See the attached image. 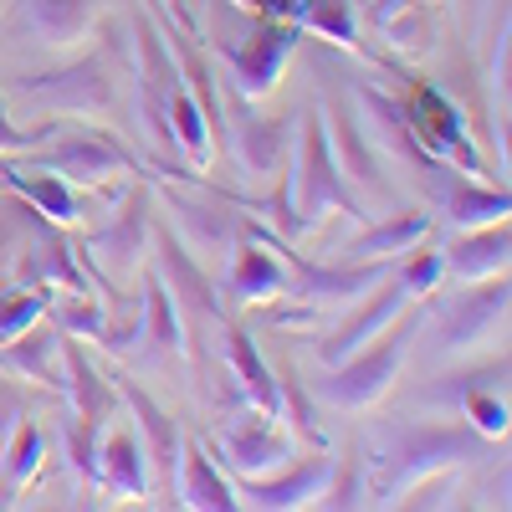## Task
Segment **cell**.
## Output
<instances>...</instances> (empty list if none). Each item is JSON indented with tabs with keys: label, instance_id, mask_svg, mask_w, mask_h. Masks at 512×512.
<instances>
[{
	"label": "cell",
	"instance_id": "cell-1",
	"mask_svg": "<svg viewBox=\"0 0 512 512\" xmlns=\"http://www.w3.org/2000/svg\"><path fill=\"white\" fill-rule=\"evenodd\" d=\"M466 461H497V441L472 431L461 415H441V420L390 415L374 431L364 497H374L379 507H400V497L410 487L431 482L441 472H461Z\"/></svg>",
	"mask_w": 512,
	"mask_h": 512
},
{
	"label": "cell",
	"instance_id": "cell-2",
	"mask_svg": "<svg viewBox=\"0 0 512 512\" xmlns=\"http://www.w3.org/2000/svg\"><path fill=\"white\" fill-rule=\"evenodd\" d=\"M134 77V57L123 52V31L108 26V36L88 57H77L57 72L21 77V93L31 113H72V118H113L123 103V82Z\"/></svg>",
	"mask_w": 512,
	"mask_h": 512
},
{
	"label": "cell",
	"instance_id": "cell-3",
	"mask_svg": "<svg viewBox=\"0 0 512 512\" xmlns=\"http://www.w3.org/2000/svg\"><path fill=\"white\" fill-rule=\"evenodd\" d=\"M420 328H425L420 308H405L379 338H369L359 354H349L344 364H328L323 379H308V395L328 410H369V405H379L400 384V369L410 359V344L420 338Z\"/></svg>",
	"mask_w": 512,
	"mask_h": 512
},
{
	"label": "cell",
	"instance_id": "cell-4",
	"mask_svg": "<svg viewBox=\"0 0 512 512\" xmlns=\"http://www.w3.org/2000/svg\"><path fill=\"white\" fill-rule=\"evenodd\" d=\"M333 210L344 221H359V226L369 221L359 195L349 190V180L338 175V164L328 154L318 113H308L303 118V139H297V159H292V205H287V216H282V231L287 236H308V231H318L333 216Z\"/></svg>",
	"mask_w": 512,
	"mask_h": 512
},
{
	"label": "cell",
	"instance_id": "cell-5",
	"mask_svg": "<svg viewBox=\"0 0 512 512\" xmlns=\"http://www.w3.org/2000/svg\"><path fill=\"white\" fill-rule=\"evenodd\" d=\"M149 256H154V272H159V282L169 292V303H175V313H180L185 359L205 364V333L226 323V308L216 297V277H210L200 256H190L185 241L169 226H159V221L149 231Z\"/></svg>",
	"mask_w": 512,
	"mask_h": 512
},
{
	"label": "cell",
	"instance_id": "cell-6",
	"mask_svg": "<svg viewBox=\"0 0 512 512\" xmlns=\"http://www.w3.org/2000/svg\"><path fill=\"white\" fill-rule=\"evenodd\" d=\"M149 231H154V200H149V185H134V190H123L113 216L103 226H93V236L77 241L82 267L93 272V282L103 292H118V287H128L144 272Z\"/></svg>",
	"mask_w": 512,
	"mask_h": 512
},
{
	"label": "cell",
	"instance_id": "cell-7",
	"mask_svg": "<svg viewBox=\"0 0 512 512\" xmlns=\"http://www.w3.org/2000/svg\"><path fill=\"white\" fill-rule=\"evenodd\" d=\"M472 292H456L436 313L431 333H425V354L431 359H466L497 338H507V277L466 282Z\"/></svg>",
	"mask_w": 512,
	"mask_h": 512
},
{
	"label": "cell",
	"instance_id": "cell-8",
	"mask_svg": "<svg viewBox=\"0 0 512 512\" xmlns=\"http://www.w3.org/2000/svg\"><path fill=\"white\" fill-rule=\"evenodd\" d=\"M62 139H47L36 144L31 154V169H47V175L67 180V185H108L113 175H128L134 169V154H128L113 134H103V128H57Z\"/></svg>",
	"mask_w": 512,
	"mask_h": 512
},
{
	"label": "cell",
	"instance_id": "cell-9",
	"mask_svg": "<svg viewBox=\"0 0 512 512\" xmlns=\"http://www.w3.org/2000/svg\"><path fill=\"white\" fill-rule=\"evenodd\" d=\"M221 52H226L231 72H236V93L256 103V98H267L282 82V72H287V62L297 52V21H277V16L246 21V31L231 36Z\"/></svg>",
	"mask_w": 512,
	"mask_h": 512
},
{
	"label": "cell",
	"instance_id": "cell-10",
	"mask_svg": "<svg viewBox=\"0 0 512 512\" xmlns=\"http://www.w3.org/2000/svg\"><path fill=\"white\" fill-rule=\"evenodd\" d=\"M216 451L236 477H272L287 461H297V441L277 431V420L241 405V415H226L216 431Z\"/></svg>",
	"mask_w": 512,
	"mask_h": 512
},
{
	"label": "cell",
	"instance_id": "cell-11",
	"mask_svg": "<svg viewBox=\"0 0 512 512\" xmlns=\"http://www.w3.org/2000/svg\"><path fill=\"white\" fill-rule=\"evenodd\" d=\"M410 303H415L410 287L390 272L379 287H369V292L359 297V303H349L354 313L338 318V323H333V333H323L318 344H313V354H318L323 364H344L349 354H359V349L369 344V338H379L384 328H390V323H395Z\"/></svg>",
	"mask_w": 512,
	"mask_h": 512
},
{
	"label": "cell",
	"instance_id": "cell-12",
	"mask_svg": "<svg viewBox=\"0 0 512 512\" xmlns=\"http://www.w3.org/2000/svg\"><path fill=\"white\" fill-rule=\"evenodd\" d=\"M400 113H405V123H410L415 144L431 154V159H441V164H466V175H482V159L466 149V123H461V113H456V103H451L446 93L425 88V82H410Z\"/></svg>",
	"mask_w": 512,
	"mask_h": 512
},
{
	"label": "cell",
	"instance_id": "cell-13",
	"mask_svg": "<svg viewBox=\"0 0 512 512\" xmlns=\"http://www.w3.org/2000/svg\"><path fill=\"white\" fill-rule=\"evenodd\" d=\"M313 113H318V123H323L328 154H333V164H338V175L349 180V190H369V195L379 190V195H390V185H384V159L374 154V144H369V134L359 128V118L349 113V103L328 88V93H318Z\"/></svg>",
	"mask_w": 512,
	"mask_h": 512
},
{
	"label": "cell",
	"instance_id": "cell-14",
	"mask_svg": "<svg viewBox=\"0 0 512 512\" xmlns=\"http://www.w3.org/2000/svg\"><path fill=\"white\" fill-rule=\"evenodd\" d=\"M282 287H287L282 251H272L262 226H241V241L221 262V297H231L236 308H256V303L282 297Z\"/></svg>",
	"mask_w": 512,
	"mask_h": 512
},
{
	"label": "cell",
	"instance_id": "cell-15",
	"mask_svg": "<svg viewBox=\"0 0 512 512\" xmlns=\"http://www.w3.org/2000/svg\"><path fill=\"white\" fill-rule=\"evenodd\" d=\"M169 200V231H175L180 241H185V251L190 256H200V262H226L231 256V246L241 241V216L226 205V200H216V195H185V190H169L164 195Z\"/></svg>",
	"mask_w": 512,
	"mask_h": 512
},
{
	"label": "cell",
	"instance_id": "cell-16",
	"mask_svg": "<svg viewBox=\"0 0 512 512\" xmlns=\"http://www.w3.org/2000/svg\"><path fill=\"white\" fill-rule=\"evenodd\" d=\"M328 477H333V456H308V461H287L282 472H272V477H241V507H262V512H287V507H313L318 497H323V487H328Z\"/></svg>",
	"mask_w": 512,
	"mask_h": 512
},
{
	"label": "cell",
	"instance_id": "cell-17",
	"mask_svg": "<svg viewBox=\"0 0 512 512\" xmlns=\"http://www.w3.org/2000/svg\"><path fill=\"white\" fill-rule=\"evenodd\" d=\"M425 185H431V190L441 195V216H446L456 231H472V226L507 221V210H512L507 185H502V190L477 185L472 175H461V169H451V164H436L431 175H425Z\"/></svg>",
	"mask_w": 512,
	"mask_h": 512
},
{
	"label": "cell",
	"instance_id": "cell-18",
	"mask_svg": "<svg viewBox=\"0 0 512 512\" xmlns=\"http://www.w3.org/2000/svg\"><path fill=\"white\" fill-rule=\"evenodd\" d=\"M118 395L128 400V410H134V420H139V441H144V451H149V472H159V482L169 487V497H175V477H180V446H185V431L175 425V415H169L144 384H134V379H123L118 384Z\"/></svg>",
	"mask_w": 512,
	"mask_h": 512
},
{
	"label": "cell",
	"instance_id": "cell-19",
	"mask_svg": "<svg viewBox=\"0 0 512 512\" xmlns=\"http://www.w3.org/2000/svg\"><path fill=\"white\" fill-rule=\"evenodd\" d=\"M62 395H67V410L93 425V431H108L113 420V405H118V390L103 379V369L93 364V354L77 344V338L62 333Z\"/></svg>",
	"mask_w": 512,
	"mask_h": 512
},
{
	"label": "cell",
	"instance_id": "cell-20",
	"mask_svg": "<svg viewBox=\"0 0 512 512\" xmlns=\"http://www.w3.org/2000/svg\"><path fill=\"white\" fill-rule=\"evenodd\" d=\"M103 0H21V26L52 52H77L98 31Z\"/></svg>",
	"mask_w": 512,
	"mask_h": 512
},
{
	"label": "cell",
	"instance_id": "cell-21",
	"mask_svg": "<svg viewBox=\"0 0 512 512\" xmlns=\"http://www.w3.org/2000/svg\"><path fill=\"white\" fill-rule=\"evenodd\" d=\"M507 251H512V231H507V221L456 231V236L446 241V251H441V272H451L456 282L507 277Z\"/></svg>",
	"mask_w": 512,
	"mask_h": 512
},
{
	"label": "cell",
	"instance_id": "cell-22",
	"mask_svg": "<svg viewBox=\"0 0 512 512\" xmlns=\"http://www.w3.org/2000/svg\"><path fill=\"white\" fill-rule=\"evenodd\" d=\"M292 123L297 118H256V113L236 118L226 144H231V154L241 164V175H251V180L277 175V169L287 164V154H292Z\"/></svg>",
	"mask_w": 512,
	"mask_h": 512
},
{
	"label": "cell",
	"instance_id": "cell-23",
	"mask_svg": "<svg viewBox=\"0 0 512 512\" xmlns=\"http://www.w3.org/2000/svg\"><path fill=\"white\" fill-rule=\"evenodd\" d=\"M0 369L31 384H47V390H62V328L31 323L11 344H0Z\"/></svg>",
	"mask_w": 512,
	"mask_h": 512
},
{
	"label": "cell",
	"instance_id": "cell-24",
	"mask_svg": "<svg viewBox=\"0 0 512 512\" xmlns=\"http://www.w3.org/2000/svg\"><path fill=\"white\" fill-rule=\"evenodd\" d=\"M221 333H226V364H231V374H236V395L251 405V410H262V415H272L277 420V374H272V364L262 359V349H256V338L241 328V323H221Z\"/></svg>",
	"mask_w": 512,
	"mask_h": 512
},
{
	"label": "cell",
	"instance_id": "cell-25",
	"mask_svg": "<svg viewBox=\"0 0 512 512\" xmlns=\"http://www.w3.org/2000/svg\"><path fill=\"white\" fill-rule=\"evenodd\" d=\"M98 487L108 497H149V451L139 431H108L98 441Z\"/></svg>",
	"mask_w": 512,
	"mask_h": 512
},
{
	"label": "cell",
	"instance_id": "cell-26",
	"mask_svg": "<svg viewBox=\"0 0 512 512\" xmlns=\"http://www.w3.org/2000/svg\"><path fill=\"white\" fill-rule=\"evenodd\" d=\"M175 492H180V507H190V512H236V507H241L236 487L216 472L210 451H205L200 441H190V436H185V446H180Z\"/></svg>",
	"mask_w": 512,
	"mask_h": 512
},
{
	"label": "cell",
	"instance_id": "cell-27",
	"mask_svg": "<svg viewBox=\"0 0 512 512\" xmlns=\"http://www.w3.org/2000/svg\"><path fill=\"white\" fill-rule=\"evenodd\" d=\"M425 236H431V216H425V210H405V216L379 221V226L364 221V231L344 251H333V262H395V256H405Z\"/></svg>",
	"mask_w": 512,
	"mask_h": 512
},
{
	"label": "cell",
	"instance_id": "cell-28",
	"mask_svg": "<svg viewBox=\"0 0 512 512\" xmlns=\"http://www.w3.org/2000/svg\"><path fill=\"white\" fill-rule=\"evenodd\" d=\"M139 292H144V323H139L144 359H185L180 313H175V303H169V292H164V282H159L154 267L139 272Z\"/></svg>",
	"mask_w": 512,
	"mask_h": 512
},
{
	"label": "cell",
	"instance_id": "cell-29",
	"mask_svg": "<svg viewBox=\"0 0 512 512\" xmlns=\"http://www.w3.org/2000/svg\"><path fill=\"white\" fill-rule=\"evenodd\" d=\"M477 390H507V359H487L477 369H451L441 379H425L420 390H415V405L420 410H431V415H461L466 395H477Z\"/></svg>",
	"mask_w": 512,
	"mask_h": 512
},
{
	"label": "cell",
	"instance_id": "cell-30",
	"mask_svg": "<svg viewBox=\"0 0 512 512\" xmlns=\"http://www.w3.org/2000/svg\"><path fill=\"white\" fill-rule=\"evenodd\" d=\"M6 185L11 195H21L31 210H41L47 221H57V226H72L82 210H77V190L67 185V180H57V175H47V169H6Z\"/></svg>",
	"mask_w": 512,
	"mask_h": 512
},
{
	"label": "cell",
	"instance_id": "cell-31",
	"mask_svg": "<svg viewBox=\"0 0 512 512\" xmlns=\"http://www.w3.org/2000/svg\"><path fill=\"white\" fill-rule=\"evenodd\" d=\"M164 118H169V139H175V149L190 159V169H205L210 164V123H205V113H200V103L185 82L169 93Z\"/></svg>",
	"mask_w": 512,
	"mask_h": 512
},
{
	"label": "cell",
	"instance_id": "cell-32",
	"mask_svg": "<svg viewBox=\"0 0 512 512\" xmlns=\"http://www.w3.org/2000/svg\"><path fill=\"white\" fill-rule=\"evenodd\" d=\"M41 461H47V436H41V425L21 420L16 441L6 446V456H0V507H11L21 497V487L41 472Z\"/></svg>",
	"mask_w": 512,
	"mask_h": 512
},
{
	"label": "cell",
	"instance_id": "cell-33",
	"mask_svg": "<svg viewBox=\"0 0 512 512\" xmlns=\"http://www.w3.org/2000/svg\"><path fill=\"white\" fill-rule=\"evenodd\" d=\"M52 308V287H41V282H16L11 277L0 282V344H11L16 333H26L31 323H41Z\"/></svg>",
	"mask_w": 512,
	"mask_h": 512
},
{
	"label": "cell",
	"instance_id": "cell-34",
	"mask_svg": "<svg viewBox=\"0 0 512 512\" xmlns=\"http://www.w3.org/2000/svg\"><path fill=\"white\" fill-rule=\"evenodd\" d=\"M277 420L287 425V436L292 441H308V446H328V436H323V425H318V415H313V395H308V384H297V374L292 369H282L277 374Z\"/></svg>",
	"mask_w": 512,
	"mask_h": 512
},
{
	"label": "cell",
	"instance_id": "cell-35",
	"mask_svg": "<svg viewBox=\"0 0 512 512\" xmlns=\"http://www.w3.org/2000/svg\"><path fill=\"white\" fill-rule=\"evenodd\" d=\"M292 21L318 31L323 41H338L344 52L359 47V31H354V6L349 0H292Z\"/></svg>",
	"mask_w": 512,
	"mask_h": 512
},
{
	"label": "cell",
	"instance_id": "cell-36",
	"mask_svg": "<svg viewBox=\"0 0 512 512\" xmlns=\"http://www.w3.org/2000/svg\"><path fill=\"white\" fill-rule=\"evenodd\" d=\"M379 36L390 41V47H400V52H431V41H436V31H431V6H425V0H415V6L384 16V21H379Z\"/></svg>",
	"mask_w": 512,
	"mask_h": 512
},
{
	"label": "cell",
	"instance_id": "cell-37",
	"mask_svg": "<svg viewBox=\"0 0 512 512\" xmlns=\"http://www.w3.org/2000/svg\"><path fill=\"white\" fill-rule=\"evenodd\" d=\"M98 441H103V431H93L72 410H62V446H67V466L77 482H98Z\"/></svg>",
	"mask_w": 512,
	"mask_h": 512
},
{
	"label": "cell",
	"instance_id": "cell-38",
	"mask_svg": "<svg viewBox=\"0 0 512 512\" xmlns=\"http://www.w3.org/2000/svg\"><path fill=\"white\" fill-rule=\"evenodd\" d=\"M52 323H57L67 338H98L103 323H108L103 297H93V292H67L62 303L52 308Z\"/></svg>",
	"mask_w": 512,
	"mask_h": 512
},
{
	"label": "cell",
	"instance_id": "cell-39",
	"mask_svg": "<svg viewBox=\"0 0 512 512\" xmlns=\"http://www.w3.org/2000/svg\"><path fill=\"white\" fill-rule=\"evenodd\" d=\"M461 420L472 425V431H482L487 441H502L507 436V390H477V395H466Z\"/></svg>",
	"mask_w": 512,
	"mask_h": 512
},
{
	"label": "cell",
	"instance_id": "cell-40",
	"mask_svg": "<svg viewBox=\"0 0 512 512\" xmlns=\"http://www.w3.org/2000/svg\"><path fill=\"white\" fill-rule=\"evenodd\" d=\"M395 277L410 287V297H425L436 282H441V251H405L400 262H395Z\"/></svg>",
	"mask_w": 512,
	"mask_h": 512
},
{
	"label": "cell",
	"instance_id": "cell-41",
	"mask_svg": "<svg viewBox=\"0 0 512 512\" xmlns=\"http://www.w3.org/2000/svg\"><path fill=\"white\" fill-rule=\"evenodd\" d=\"M57 134V123L47 128V123H41V128H31V134H21V128L6 118V108H0V154H26V149H36V144H47Z\"/></svg>",
	"mask_w": 512,
	"mask_h": 512
},
{
	"label": "cell",
	"instance_id": "cell-42",
	"mask_svg": "<svg viewBox=\"0 0 512 512\" xmlns=\"http://www.w3.org/2000/svg\"><path fill=\"white\" fill-rule=\"evenodd\" d=\"M21 420H26V400H21V390H11V384L0 379V456H6V446L16 441Z\"/></svg>",
	"mask_w": 512,
	"mask_h": 512
},
{
	"label": "cell",
	"instance_id": "cell-43",
	"mask_svg": "<svg viewBox=\"0 0 512 512\" xmlns=\"http://www.w3.org/2000/svg\"><path fill=\"white\" fill-rule=\"evenodd\" d=\"M236 11H251V16H277V21H292V0H231Z\"/></svg>",
	"mask_w": 512,
	"mask_h": 512
}]
</instances>
